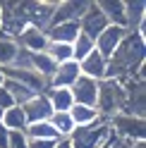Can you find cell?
Masks as SVG:
<instances>
[{
    "label": "cell",
    "mask_w": 146,
    "mask_h": 148,
    "mask_svg": "<svg viewBox=\"0 0 146 148\" xmlns=\"http://www.w3.org/2000/svg\"><path fill=\"white\" fill-rule=\"evenodd\" d=\"M146 74V41L134 31H127L122 43L115 48V53L108 58L105 67V79L125 81H144Z\"/></svg>",
    "instance_id": "6da1fadb"
},
{
    "label": "cell",
    "mask_w": 146,
    "mask_h": 148,
    "mask_svg": "<svg viewBox=\"0 0 146 148\" xmlns=\"http://www.w3.org/2000/svg\"><path fill=\"white\" fill-rule=\"evenodd\" d=\"M125 110V86L115 79L98 81V98H96V112L101 119L110 122L115 115Z\"/></svg>",
    "instance_id": "7a4b0ae2"
},
{
    "label": "cell",
    "mask_w": 146,
    "mask_h": 148,
    "mask_svg": "<svg viewBox=\"0 0 146 148\" xmlns=\"http://www.w3.org/2000/svg\"><path fill=\"white\" fill-rule=\"evenodd\" d=\"M110 124L105 119L89 124V127H77L70 134V146L72 148H105V143L110 141Z\"/></svg>",
    "instance_id": "3957f363"
},
{
    "label": "cell",
    "mask_w": 146,
    "mask_h": 148,
    "mask_svg": "<svg viewBox=\"0 0 146 148\" xmlns=\"http://www.w3.org/2000/svg\"><path fill=\"white\" fill-rule=\"evenodd\" d=\"M110 129H115V136L117 138H127V141H144V129H146V124H144V119H139V117H132V115H125V112H120V115H115L110 122Z\"/></svg>",
    "instance_id": "277c9868"
},
{
    "label": "cell",
    "mask_w": 146,
    "mask_h": 148,
    "mask_svg": "<svg viewBox=\"0 0 146 148\" xmlns=\"http://www.w3.org/2000/svg\"><path fill=\"white\" fill-rule=\"evenodd\" d=\"M89 3L86 0H58V5L53 7V14H50V24L48 26H55V24H65V22H79L81 14L86 12Z\"/></svg>",
    "instance_id": "5b68a950"
},
{
    "label": "cell",
    "mask_w": 146,
    "mask_h": 148,
    "mask_svg": "<svg viewBox=\"0 0 146 148\" xmlns=\"http://www.w3.org/2000/svg\"><path fill=\"white\" fill-rule=\"evenodd\" d=\"M105 26H108V19L103 17V12L98 10V5L96 3H89L86 12L81 14V19H79V31L84 36H89L91 41H96Z\"/></svg>",
    "instance_id": "8992f818"
},
{
    "label": "cell",
    "mask_w": 146,
    "mask_h": 148,
    "mask_svg": "<svg viewBox=\"0 0 146 148\" xmlns=\"http://www.w3.org/2000/svg\"><path fill=\"white\" fill-rule=\"evenodd\" d=\"M5 74V79H10V81H19V84H24L26 88H31L36 96L39 93H45L48 91V79H43L39 77L34 69H19V67H5L3 69Z\"/></svg>",
    "instance_id": "52a82bcc"
},
{
    "label": "cell",
    "mask_w": 146,
    "mask_h": 148,
    "mask_svg": "<svg viewBox=\"0 0 146 148\" xmlns=\"http://www.w3.org/2000/svg\"><path fill=\"white\" fill-rule=\"evenodd\" d=\"M72 100L77 105H86V108H96V98H98V81L89 79V77H79L74 84L70 86Z\"/></svg>",
    "instance_id": "ba28073f"
},
{
    "label": "cell",
    "mask_w": 146,
    "mask_h": 148,
    "mask_svg": "<svg viewBox=\"0 0 146 148\" xmlns=\"http://www.w3.org/2000/svg\"><path fill=\"white\" fill-rule=\"evenodd\" d=\"M127 36V29H122V26H113V24H108L105 29L101 31V36L94 41V45H96V50L103 55V58L108 60L110 55L115 53V48L122 43V38Z\"/></svg>",
    "instance_id": "9c48e42d"
},
{
    "label": "cell",
    "mask_w": 146,
    "mask_h": 148,
    "mask_svg": "<svg viewBox=\"0 0 146 148\" xmlns=\"http://www.w3.org/2000/svg\"><path fill=\"white\" fill-rule=\"evenodd\" d=\"M22 112L26 117V124H34V122H48L53 115V108L48 103V98H45V93H39L22 105Z\"/></svg>",
    "instance_id": "30bf717a"
},
{
    "label": "cell",
    "mask_w": 146,
    "mask_h": 148,
    "mask_svg": "<svg viewBox=\"0 0 146 148\" xmlns=\"http://www.w3.org/2000/svg\"><path fill=\"white\" fill-rule=\"evenodd\" d=\"M79 77H81L79 62H74V60L62 62V64H58V67H55L53 77L48 79V88H70Z\"/></svg>",
    "instance_id": "8fae6325"
},
{
    "label": "cell",
    "mask_w": 146,
    "mask_h": 148,
    "mask_svg": "<svg viewBox=\"0 0 146 148\" xmlns=\"http://www.w3.org/2000/svg\"><path fill=\"white\" fill-rule=\"evenodd\" d=\"M105 67H108V60H105L96 48L79 62L81 77H89V79H94V81H103V79H105Z\"/></svg>",
    "instance_id": "7c38bea8"
},
{
    "label": "cell",
    "mask_w": 146,
    "mask_h": 148,
    "mask_svg": "<svg viewBox=\"0 0 146 148\" xmlns=\"http://www.w3.org/2000/svg\"><path fill=\"white\" fill-rule=\"evenodd\" d=\"M14 41L26 53H45V48H48V36L41 29H24Z\"/></svg>",
    "instance_id": "4fadbf2b"
},
{
    "label": "cell",
    "mask_w": 146,
    "mask_h": 148,
    "mask_svg": "<svg viewBox=\"0 0 146 148\" xmlns=\"http://www.w3.org/2000/svg\"><path fill=\"white\" fill-rule=\"evenodd\" d=\"M79 22H65V24H55L45 29V36H48L50 43H74V38L79 36Z\"/></svg>",
    "instance_id": "5bb4252c"
},
{
    "label": "cell",
    "mask_w": 146,
    "mask_h": 148,
    "mask_svg": "<svg viewBox=\"0 0 146 148\" xmlns=\"http://www.w3.org/2000/svg\"><path fill=\"white\" fill-rule=\"evenodd\" d=\"M96 5L108 19V24L127 29L125 26V0H96Z\"/></svg>",
    "instance_id": "9a60e30c"
},
{
    "label": "cell",
    "mask_w": 146,
    "mask_h": 148,
    "mask_svg": "<svg viewBox=\"0 0 146 148\" xmlns=\"http://www.w3.org/2000/svg\"><path fill=\"white\" fill-rule=\"evenodd\" d=\"M141 24H146V3L144 0H129V3H125V26H127V31H136Z\"/></svg>",
    "instance_id": "2e32d148"
},
{
    "label": "cell",
    "mask_w": 146,
    "mask_h": 148,
    "mask_svg": "<svg viewBox=\"0 0 146 148\" xmlns=\"http://www.w3.org/2000/svg\"><path fill=\"white\" fill-rule=\"evenodd\" d=\"M45 98H48L53 112H70V108L74 105L70 88H48L45 91Z\"/></svg>",
    "instance_id": "e0dca14e"
},
{
    "label": "cell",
    "mask_w": 146,
    "mask_h": 148,
    "mask_svg": "<svg viewBox=\"0 0 146 148\" xmlns=\"http://www.w3.org/2000/svg\"><path fill=\"white\" fill-rule=\"evenodd\" d=\"M0 122H3V127L7 129V132H26V117H24L19 105L5 110L3 117H0Z\"/></svg>",
    "instance_id": "ac0fdd59"
},
{
    "label": "cell",
    "mask_w": 146,
    "mask_h": 148,
    "mask_svg": "<svg viewBox=\"0 0 146 148\" xmlns=\"http://www.w3.org/2000/svg\"><path fill=\"white\" fill-rule=\"evenodd\" d=\"M24 136L34 141V138H43V141H60L58 132L50 127V122H34V124H26V132Z\"/></svg>",
    "instance_id": "d6986e66"
},
{
    "label": "cell",
    "mask_w": 146,
    "mask_h": 148,
    "mask_svg": "<svg viewBox=\"0 0 146 148\" xmlns=\"http://www.w3.org/2000/svg\"><path fill=\"white\" fill-rule=\"evenodd\" d=\"M70 117L74 122V127H89V124L101 119L98 112H96V108H86V105H77V103L70 108Z\"/></svg>",
    "instance_id": "ffe728a7"
},
{
    "label": "cell",
    "mask_w": 146,
    "mask_h": 148,
    "mask_svg": "<svg viewBox=\"0 0 146 148\" xmlns=\"http://www.w3.org/2000/svg\"><path fill=\"white\" fill-rule=\"evenodd\" d=\"M17 53H19V45H17V41L10 38V36H3V34H0V69L12 67Z\"/></svg>",
    "instance_id": "44dd1931"
},
{
    "label": "cell",
    "mask_w": 146,
    "mask_h": 148,
    "mask_svg": "<svg viewBox=\"0 0 146 148\" xmlns=\"http://www.w3.org/2000/svg\"><path fill=\"white\" fill-rule=\"evenodd\" d=\"M3 88L7 91V93H10L12 96V100H14V105H24L26 103V100H31L36 93H34V91L31 88H26L24 84H19V81H10V79H5V84H3Z\"/></svg>",
    "instance_id": "7402d4cb"
},
{
    "label": "cell",
    "mask_w": 146,
    "mask_h": 148,
    "mask_svg": "<svg viewBox=\"0 0 146 148\" xmlns=\"http://www.w3.org/2000/svg\"><path fill=\"white\" fill-rule=\"evenodd\" d=\"M48 122H50V127L58 132L60 138H70V134L77 129L74 122H72V117H70V112H53Z\"/></svg>",
    "instance_id": "603a6c76"
},
{
    "label": "cell",
    "mask_w": 146,
    "mask_h": 148,
    "mask_svg": "<svg viewBox=\"0 0 146 148\" xmlns=\"http://www.w3.org/2000/svg\"><path fill=\"white\" fill-rule=\"evenodd\" d=\"M55 67H58V64L53 62L45 53H31V69L39 74V77L50 79V77H53V72H55Z\"/></svg>",
    "instance_id": "cb8c5ba5"
},
{
    "label": "cell",
    "mask_w": 146,
    "mask_h": 148,
    "mask_svg": "<svg viewBox=\"0 0 146 148\" xmlns=\"http://www.w3.org/2000/svg\"><path fill=\"white\" fill-rule=\"evenodd\" d=\"M45 55H48V58L55 62V64L70 62V60H72V45H70V43H50V41H48Z\"/></svg>",
    "instance_id": "d4e9b609"
},
{
    "label": "cell",
    "mask_w": 146,
    "mask_h": 148,
    "mask_svg": "<svg viewBox=\"0 0 146 148\" xmlns=\"http://www.w3.org/2000/svg\"><path fill=\"white\" fill-rule=\"evenodd\" d=\"M96 45H94V41L89 38V36H84V34H79L77 38H74V43H72V60L74 62H81L86 58V55L94 50Z\"/></svg>",
    "instance_id": "484cf974"
},
{
    "label": "cell",
    "mask_w": 146,
    "mask_h": 148,
    "mask_svg": "<svg viewBox=\"0 0 146 148\" xmlns=\"http://www.w3.org/2000/svg\"><path fill=\"white\" fill-rule=\"evenodd\" d=\"M7 148H29V138L24 136V132H10V143Z\"/></svg>",
    "instance_id": "4316f807"
},
{
    "label": "cell",
    "mask_w": 146,
    "mask_h": 148,
    "mask_svg": "<svg viewBox=\"0 0 146 148\" xmlns=\"http://www.w3.org/2000/svg\"><path fill=\"white\" fill-rule=\"evenodd\" d=\"M10 108H14V100L3 86H0V112H5V110H10Z\"/></svg>",
    "instance_id": "83f0119b"
},
{
    "label": "cell",
    "mask_w": 146,
    "mask_h": 148,
    "mask_svg": "<svg viewBox=\"0 0 146 148\" xmlns=\"http://www.w3.org/2000/svg\"><path fill=\"white\" fill-rule=\"evenodd\" d=\"M58 141H43V138H34L29 141V148H55Z\"/></svg>",
    "instance_id": "f1b7e54d"
},
{
    "label": "cell",
    "mask_w": 146,
    "mask_h": 148,
    "mask_svg": "<svg viewBox=\"0 0 146 148\" xmlns=\"http://www.w3.org/2000/svg\"><path fill=\"white\" fill-rule=\"evenodd\" d=\"M7 143H10V132L3 127V122H0V148H7Z\"/></svg>",
    "instance_id": "f546056e"
},
{
    "label": "cell",
    "mask_w": 146,
    "mask_h": 148,
    "mask_svg": "<svg viewBox=\"0 0 146 148\" xmlns=\"http://www.w3.org/2000/svg\"><path fill=\"white\" fill-rule=\"evenodd\" d=\"M55 148H72V146H70V141H67V138H60V141L55 143Z\"/></svg>",
    "instance_id": "4dcf8cb0"
},
{
    "label": "cell",
    "mask_w": 146,
    "mask_h": 148,
    "mask_svg": "<svg viewBox=\"0 0 146 148\" xmlns=\"http://www.w3.org/2000/svg\"><path fill=\"white\" fill-rule=\"evenodd\" d=\"M5 84V74H3V69H0V86Z\"/></svg>",
    "instance_id": "1f68e13d"
},
{
    "label": "cell",
    "mask_w": 146,
    "mask_h": 148,
    "mask_svg": "<svg viewBox=\"0 0 146 148\" xmlns=\"http://www.w3.org/2000/svg\"><path fill=\"white\" fill-rule=\"evenodd\" d=\"M0 117H3V112H0Z\"/></svg>",
    "instance_id": "d6a6232c"
}]
</instances>
